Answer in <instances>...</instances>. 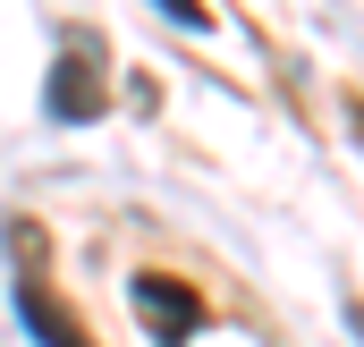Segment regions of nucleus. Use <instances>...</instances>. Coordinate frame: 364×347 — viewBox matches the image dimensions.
Returning <instances> with one entry per match:
<instances>
[{
    "label": "nucleus",
    "mask_w": 364,
    "mask_h": 347,
    "mask_svg": "<svg viewBox=\"0 0 364 347\" xmlns=\"http://www.w3.org/2000/svg\"><path fill=\"white\" fill-rule=\"evenodd\" d=\"M127 305L144 314L153 347H186L203 331V297H195L186 279H170V271H136V279H127Z\"/></svg>",
    "instance_id": "f03ea898"
},
{
    "label": "nucleus",
    "mask_w": 364,
    "mask_h": 347,
    "mask_svg": "<svg viewBox=\"0 0 364 347\" xmlns=\"http://www.w3.org/2000/svg\"><path fill=\"white\" fill-rule=\"evenodd\" d=\"M17 322L34 331V347H93L85 331H77V322H68V314H60L43 288H34V279H17Z\"/></svg>",
    "instance_id": "7ed1b4c3"
},
{
    "label": "nucleus",
    "mask_w": 364,
    "mask_h": 347,
    "mask_svg": "<svg viewBox=\"0 0 364 347\" xmlns=\"http://www.w3.org/2000/svg\"><path fill=\"white\" fill-rule=\"evenodd\" d=\"M43 110L60 119V127H85L110 110V85H102V34H68V51L51 60V85H43Z\"/></svg>",
    "instance_id": "f257e3e1"
},
{
    "label": "nucleus",
    "mask_w": 364,
    "mask_h": 347,
    "mask_svg": "<svg viewBox=\"0 0 364 347\" xmlns=\"http://www.w3.org/2000/svg\"><path fill=\"white\" fill-rule=\"evenodd\" d=\"M153 9H161V17H178V26H212V9H203V0H153Z\"/></svg>",
    "instance_id": "20e7f679"
}]
</instances>
